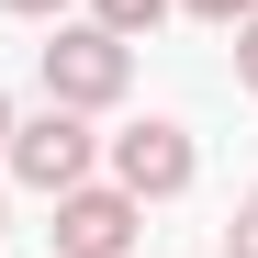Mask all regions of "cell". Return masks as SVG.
<instances>
[{"instance_id": "cell-1", "label": "cell", "mask_w": 258, "mask_h": 258, "mask_svg": "<svg viewBox=\"0 0 258 258\" xmlns=\"http://www.w3.org/2000/svg\"><path fill=\"white\" fill-rule=\"evenodd\" d=\"M123 90H135V45L101 23H56V45H45V101L56 112H112Z\"/></svg>"}, {"instance_id": "cell-5", "label": "cell", "mask_w": 258, "mask_h": 258, "mask_svg": "<svg viewBox=\"0 0 258 258\" xmlns=\"http://www.w3.org/2000/svg\"><path fill=\"white\" fill-rule=\"evenodd\" d=\"M168 12H180V0H79V23H101V34H123V45H135V34H157Z\"/></svg>"}, {"instance_id": "cell-7", "label": "cell", "mask_w": 258, "mask_h": 258, "mask_svg": "<svg viewBox=\"0 0 258 258\" xmlns=\"http://www.w3.org/2000/svg\"><path fill=\"white\" fill-rule=\"evenodd\" d=\"M180 12H191V23H213V34H236V23L258 12V0H180Z\"/></svg>"}, {"instance_id": "cell-8", "label": "cell", "mask_w": 258, "mask_h": 258, "mask_svg": "<svg viewBox=\"0 0 258 258\" xmlns=\"http://www.w3.org/2000/svg\"><path fill=\"white\" fill-rule=\"evenodd\" d=\"M236 90H258V12L236 23Z\"/></svg>"}, {"instance_id": "cell-9", "label": "cell", "mask_w": 258, "mask_h": 258, "mask_svg": "<svg viewBox=\"0 0 258 258\" xmlns=\"http://www.w3.org/2000/svg\"><path fill=\"white\" fill-rule=\"evenodd\" d=\"M0 12H23V23H68L79 0H0Z\"/></svg>"}, {"instance_id": "cell-11", "label": "cell", "mask_w": 258, "mask_h": 258, "mask_svg": "<svg viewBox=\"0 0 258 258\" xmlns=\"http://www.w3.org/2000/svg\"><path fill=\"white\" fill-rule=\"evenodd\" d=\"M0 225H12V191H0Z\"/></svg>"}, {"instance_id": "cell-4", "label": "cell", "mask_w": 258, "mask_h": 258, "mask_svg": "<svg viewBox=\"0 0 258 258\" xmlns=\"http://www.w3.org/2000/svg\"><path fill=\"white\" fill-rule=\"evenodd\" d=\"M135 236H146V202H135V191H112V180L56 191V225H45L56 258H135Z\"/></svg>"}, {"instance_id": "cell-6", "label": "cell", "mask_w": 258, "mask_h": 258, "mask_svg": "<svg viewBox=\"0 0 258 258\" xmlns=\"http://www.w3.org/2000/svg\"><path fill=\"white\" fill-rule=\"evenodd\" d=\"M225 258H258V191H247V202L225 213Z\"/></svg>"}, {"instance_id": "cell-3", "label": "cell", "mask_w": 258, "mask_h": 258, "mask_svg": "<svg viewBox=\"0 0 258 258\" xmlns=\"http://www.w3.org/2000/svg\"><path fill=\"white\" fill-rule=\"evenodd\" d=\"M101 157H112V191H135V202H180V191L202 180V146H191L168 112H146V123H123V135H101Z\"/></svg>"}, {"instance_id": "cell-2", "label": "cell", "mask_w": 258, "mask_h": 258, "mask_svg": "<svg viewBox=\"0 0 258 258\" xmlns=\"http://www.w3.org/2000/svg\"><path fill=\"white\" fill-rule=\"evenodd\" d=\"M0 168H12V180L23 191H79V180H90V168H101V135H90V112H34V123H12V146H0Z\"/></svg>"}, {"instance_id": "cell-10", "label": "cell", "mask_w": 258, "mask_h": 258, "mask_svg": "<svg viewBox=\"0 0 258 258\" xmlns=\"http://www.w3.org/2000/svg\"><path fill=\"white\" fill-rule=\"evenodd\" d=\"M0 146H12V90H0Z\"/></svg>"}]
</instances>
